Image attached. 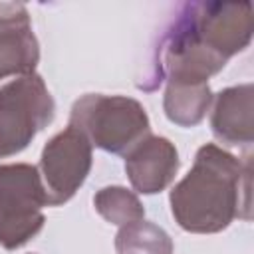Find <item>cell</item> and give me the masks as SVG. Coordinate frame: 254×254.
I'll return each mask as SVG.
<instances>
[{
    "instance_id": "obj_2",
    "label": "cell",
    "mask_w": 254,
    "mask_h": 254,
    "mask_svg": "<svg viewBox=\"0 0 254 254\" xmlns=\"http://www.w3.org/2000/svg\"><path fill=\"white\" fill-rule=\"evenodd\" d=\"M69 125L81 131L91 147L127 155L139 141L151 135L145 107L125 95L87 93L71 105Z\"/></svg>"
},
{
    "instance_id": "obj_11",
    "label": "cell",
    "mask_w": 254,
    "mask_h": 254,
    "mask_svg": "<svg viewBox=\"0 0 254 254\" xmlns=\"http://www.w3.org/2000/svg\"><path fill=\"white\" fill-rule=\"evenodd\" d=\"M173 248L171 236L147 220L129 222L115 236L117 254H173Z\"/></svg>"
},
{
    "instance_id": "obj_1",
    "label": "cell",
    "mask_w": 254,
    "mask_h": 254,
    "mask_svg": "<svg viewBox=\"0 0 254 254\" xmlns=\"http://www.w3.org/2000/svg\"><path fill=\"white\" fill-rule=\"evenodd\" d=\"M250 161L242 163L214 143L202 145L169 196L177 224L187 232L212 234L236 216L250 218Z\"/></svg>"
},
{
    "instance_id": "obj_4",
    "label": "cell",
    "mask_w": 254,
    "mask_h": 254,
    "mask_svg": "<svg viewBox=\"0 0 254 254\" xmlns=\"http://www.w3.org/2000/svg\"><path fill=\"white\" fill-rule=\"evenodd\" d=\"M54 97L42 75L26 73L0 87V159L24 151L52 123Z\"/></svg>"
},
{
    "instance_id": "obj_3",
    "label": "cell",
    "mask_w": 254,
    "mask_h": 254,
    "mask_svg": "<svg viewBox=\"0 0 254 254\" xmlns=\"http://www.w3.org/2000/svg\"><path fill=\"white\" fill-rule=\"evenodd\" d=\"M48 204L38 167L28 163L0 165V246L16 250L30 242L46 222Z\"/></svg>"
},
{
    "instance_id": "obj_9",
    "label": "cell",
    "mask_w": 254,
    "mask_h": 254,
    "mask_svg": "<svg viewBox=\"0 0 254 254\" xmlns=\"http://www.w3.org/2000/svg\"><path fill=\"white\" fill-rule=\"evenodd\" d=\"M212 103V91L208 83L194 81H167L163 107L169 121L181 127L198 125Z\"/></svg>"
},
{
    "instance_id": "obj_8",
    "label": "cell",
    "mask_w": 254,
    "mask_h": 254,
    "mask_svg": "<svg viewBox=\"0 0 254 254\" xmlns=\"http://www.w3.org/2000/svg\"><path fill=\"white\" fill-rule=\"evenodd\" d=\"M254 87L242 83L226 87L214 97L210 127L218 141L226 145H248L254 137Z\"/></svg>"
},
{
    "instance_id": "obj_7",
    "label": "cell",
    "mask_w": 254,
    "mask_h": 254,
    "mask_svg": "<svg viewBox=\"0 0 254 254\" xmlns=\"http://www.w3.org/2000/svg\"><path fill=\"white\" fill-rule=\"evenodd\" d=\"M179 171L177 147L157 135H147L125 155V173L137 192L155 194L165 190Z\"/></svg>"
},
{
    "instance_id": "obj_10",
    "label": "cell",
    "mask_w": 254,
    "mask_h": 254,
    "mask_svg": "<svg viewBox=\"0 0 254 254\" xmlns=\"http://www.w3.org/2000/svg\"><path fill=\"white\" fill-rule=\"evenodd\" d=\"M38 62L40 46L30 24L0 30V79L34 73Z\"/></svg>"
},
{
    "instance_id": "obj_12",
    "label": "cell",
    "mask_w": 254,
    "mask_h": 254,
    "mask_svg": "<svg viewBox=\"0 0 254 254\" xmlns=\"http://www.w3.org/2000/svg\"><path fill=\"white\" fill-rule=\"evenodd\" d=\"M95 210L111 224L125 226L129 222L143 220L145 208L135 192L125 187H105L93 196Z\"/></svg>"
},
{
    "instance_id": "obj_5",
    "label": "cell",
    "mask_w": 254,
    "mask_h": 254,
    "mask_svg": "<svg viewBox=\"0 0 254 254\" xmlns=\"http://www.w3.org/2000/svg\"><path fill=\"white\" fill-rule=\"evenodd\" d=\"M91 143L71 125L46 143L38 171L50 206L67 202L79 190L91 171Z\"/></svg>"
},
{
    "instance_id": "obj_6",
    "label": "cell",
    "mask_w": 254,
    "mask_h": 254,
    "mask_svg": "<svg viewBox=\"0 0 254 254\" xmlns=\"http://www.w3.org/2000/svg\"><path fill=\"white\" fill-rule=\"evenodd\" d=\"M183 16L194 36L226 62L252 40L250 2H190Z\"/></svg>"
}]
</instances>
